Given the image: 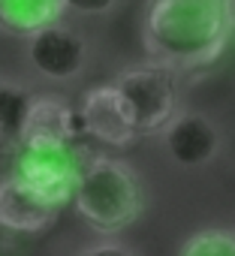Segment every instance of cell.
Segmentation results:
<instances>
[{
	"label": "cell",
	"instance_id": "obj_4",
	"mask_svg": "<svg viewBox=\"0 0 235 256\" xmlns=\"http://www.w3.org/2000/svg\"><path fill=\"white\" fill-rule=\"evenodd\" d=\"M118 94L124 96V106L130 112L136 136H154L163 133L166 124L175 118L178 106V78L172 66L163 64H145L130 66L118 76Z\"/></svg>",
	"mask_w": 235,
	"mask_h": 256
},
{
	"label": "cell",
	"instance_id": "obj_14",
	"mask_svg": "<svg viewBox=\"0 0 235 256\" xmlns=\"http://www.w3.org/2000/svg\"><path fill=\"white\" fill-rule=\"evenodd\" d=\"M78 256H133V250H130V247H124V244L108 241V244H94V247L82 250Z\"/></svg>",
	"mask_w": 235,
	"mask_h": 256
},
{
	"label": "cell",
	"instance_id": "obj_10",
	"mask_svg": "<svg viewBox=\"0 0 235 256\" xmlns=\"http://www.w3.org/2000/svg\"><path fill=\"white\" fill-rule=\"evenodd\" d=\"M64 12V0H0V30L18 40H30L40 30L60 24Z\"/></svg>",
	"mask_w": 235,
	"mask_h": 256
},
{
	"label": "cell",
	"instance_id": "obj_11",
	"mask_svg": "<svg viewBox=\"0 0 235 256\" xmlns=\"http://www.w3.org/2000/svg\"><path fill=\"white\" fill-rule=\"evenodd\" d=\"M30 102H34V96L24 88L0 82V151L16 154V148L22 145Z\"/></svg>",
	"mask_w": 235,
	"mask_h": 256
},
{
	"label": "cell",
	"instance_id": "obj_5",
	"mask_svg": "<svg viewBox=\"0 0 235 256\" xmlns=\"http://www.w3.org/2000/svg\"><path fill=\"white\" fill-rule=\"evenodd\" d=\"M82 118H84L88 136L102 142V145L127 148L136 139L130 112L124 106V96L118 94V88H90V90H84Z\"/></svg>",
	"mask_w": 235,
	"mask_h": 256
},
{
	"label": "cell",
	"instance_id": "obj_12",
	"mask_svg": "<svg viewBox=\"0 0 235 256\" xmlns=\"http://www.w3.org/2000/svg\"><path fill=\"white\" fill-rule=\"evenodd\" d=\"M181 256H235V235L226 229H205L187 238Z\"/></svg>",
	"mask_w": 235,
	"mask_h": 256
},
{
	"label": "cell",
	"instance_id": "obj_8",
	"mask_svg": "<svg viewBox=\"0 0 235 256\" xmlns=\"http://www.w3.org/2000/svg\"><path fill=\"white\" fill-rule=\"evenodd\" d=\"M28 54H30L34 70L48 78H76L84 66L88 46L76 30L52 24L40 30L36 36H30Z\"/></svg>",
	"mask_w": 235,
	"mask_h": 256
},
{
	"label": "cell",
	"instance_id": "obj_15",
	"mask_svg": "<svg viewBox=\"0 0 235 256\" xmlns=\"http://www.w3.org/2000/svg\"><path fill=\"white\" fill-rule=\"evenodd\" d=\"M226 12H229V30L235 36V0H226Z\"/></svg>",
	"mask_w": 235,
	"mask_h": 256
},
{
	"label": "cell",
	"instance_id": "obj_6",
	"mask_svg": "<svg viewBox=\"0 0 235 256\" xmlns=\"http://www.w3.org/2000/svg\"><path fill=\"white\" fill-rule=\"evenodd\" d=\"M60 208L16 175L0 181V226L12 232H42L58 220Z\"/></svg>",
	"mask_w": 235,
	"mask_h": 256
},
{
	"label": "cell",
	"instance_id": "obj_9",
	"mask_svg": "<svg viewBox=\"0 0 235 256\" xmlns=\"http://www.w3.org/2000/svg\"><path fill=\"white\" fill-rule=\"evenodd\" d=\"M84 136L88 130H84L82 112H76L64 96H54V94L34 96L24 139H84Z\"/></svg>",
	"mask_w": 235,
	"mask_h": 256
},
{
	"label": "cell",
	"instance_id": "obj_2",
	"mask_svg": "<svg viewBox=\"0 0 235 256\" xmlns=\"http://www.w3.org/2000/svg\"><path fill=\"white\" fill-rule=\"evenodd\" d=\"M76 211L102 235L127 229L142 211V187L130 163L94 157L72 193Z\"/></svg>",
	"mask_w": 235,
	"mask_h": 256
},
{
	"label": "cell",
	"instance_id": "obj_3",
	"mask_svg": "<svg viewBox=\"0 0 235 256\" xmlns=\"http://www.w3.org/2000/svg\"><path fill=\"white\" fill-rule=\"evenodd\" d=\"M84 139H24L12 154V175L40 190L46 199L66 205L94 160Z\"/></svg>",
	"mask_w": 235,
	"mask_h": 256
},
{
	"label": "cell",
	"instance_id": "obj_7",
	"mask_svg": "<svg viewBox=\"0 0 235 256\" xmlns=\"http://www.w3.org/2000/svg\"><path fill=\"white\" fill-rule=\"evenodd\" d=\"M163 145L169 157L181 166H205L217 157L220 151V133L217 126L199 114V112H181L175 114L166 130H163Z\"/></svg>",
	"mask_w": 235,
	"mask_h": 256
},
{
	"label": "cell",
	"instance_id": "obj_1",
	"mask_svg": "<svg viewBox=\"0 0 235 256\" xmlns=\"http://www.w3.org/2000/svg\"><path fill=\"white\" fill-rule=\"evenodd\" d=\"M142 36L154 64L172 70L208 66L232 36L226 0H148Z\"/></svg>",
	"mask_w": 235,
	"mask_h": 256
},
{
	"label": "cell",
	"instance_id": "obj_13",
	"mask_svg": "<svg viewBox=\"0 0 235 256\" xmlns=\"http://www.w3.org/2000/svg\"><path fill=\"white\" fill-rule=\"evenodd\" d=\"M64 4H66V10H72L78 16H102L118 4V0H64Z\"/></svg>",
	"mask_w": 235,
	"mask_h": 256
}]
</instances>
